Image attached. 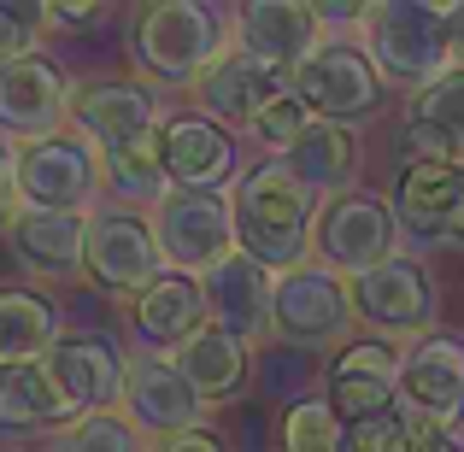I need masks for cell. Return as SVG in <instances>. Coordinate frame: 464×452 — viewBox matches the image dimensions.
<instances>
[{
	"label": "cell",
	"instance_id": "obj_14",
	"mask_svg": "<svg viewBox=\"0 0 464 452\" xmlns=\"http://www.w3.org/2000/svg\"><path fill=\"white\" fill-rule=\"evenodd\" d=\"M288 89H295V77L276 71L271 59L247 53V47H224V53L200 71V82H194L188 94H194V112L212 118V124H224L229 136H236V130H247L253 118Z\"/></svg>",
	"mask_w": 464,
	"mask_h": 452
},
{
	"label": "cell",
	"instance_id": "obj_5",
	"mask_svg": "<svg viewBox=\"0 0 464 452\" xmlns=\"http://www.w3.org/2000/svg\"><path fill=\"white\" fill-rule=\"evenodd\" d=\"M153 236L159 253H165L170 271L182 276H212L224 259H236V206H229V188H170L165 200L153 206Z\"/></svg>",
	"mask_w": 464,
	"mask_h": 452
},
{
	"label": "cell",
	"instance_id": "obj_13",
	"mask_svg": "<svg viewBox=\"0 0 464 452\" xmlns=\"http://www.w3.org/2000/svg\"><path fill=\"white\" fill-rule=\"evenodd\" d=\"M165 253H159V236H153V217L141 212H106L89 217V283L112 300H136L165 276Z\"/></svg>",
	"mask_w": 464,
	"mask_h": 452
},
{
	"label": "cell",
	"instance_id": "obj_1",
	"mask_svg": "<svg viewBox=\"0 0 464 452\" xmlns=\"http://www.w3.org/2000/svg\"><path fill=\"white\" fill-rule=\"evenodd\" d=\"M229 206H236V241L253 264L271 276H288L312 264V217L317 200L295 182L283 159H253L241 177L229 182Z\"/></svg>",
	"mask_w": 464,
	"mask_h": 452
},
{
	"label": "cell",
	"instance_id": "obj_28",
	"mask_svg": "<svg viewBox=\"0 0 464 452\" xmlns=\"http://www.w3.org/2000/svg\"><path fill=\"white\" fill-rule=\"evenodd\" d=\"M101 177H106V200H118V212L153 217V206L170 194V177H165V165H159L153 141H148V148H130V153L101 159Z\"/></svg>",
	"mask_w": 464,
	"mask_h": 452
},
{
	"label": "cell",
	"instance_id": "obj_23",
	"mask_svg": "<svg viewBox=\"0 0 464 452\" xmlns=\"http://www.w3.org/2000/svg\"><path fill=\"white\" fill-rule=\"evenodd\" d=\"M170 364L182 370V382L194 388V399H200L206 411L236 406V399L247 394V382H253V347L241 335H229V329H218V323H206Z\"/></svg>",
	"mask_w": 464,
	"mask_h": 452
},
{
	"label": "cell",
	"instance_id": "obj_7",
	"mask_svg": "<svg viewBox=\"0 0 464 452\" xmlns=\"http://www.w3.org/2000/svg\"><path fill=\"white\" fill-rule=\"evenodd\" d=\"M159 101H165V94L141 77H89L71 94V136H82L101 159L148 148L159 136V124H165V118H159Z\"/></svg>",
	"mask_w": 464,
	"mask_h": 452
},
{
	"label": "cell",
	"instance_id": "obj_20",
	"mask_svg": "<svg viewBox=\"0 0 464 452\" xmlns=\"http://www.w3.org/2000/svg\"><path fill=\"white\" fill-rule=\"evenodd\" d=\"M236 42L295 77L317 47L329 42V24L317 18L312 0H247L236 12Z\"/></svg>",
	"mask_w": 464,
	"mask_h": 452
},
{
	"label": "cell",
	"instance_id": "obj_30",
	"mask_svg": "<svg viewBox=\"0 0 464 452\" xmlns=\"http://www.w3.org/2000/svg\"><path fill=\"white\" fill-rule=\"evenodd\" d=\"M406 118L430 124L435 136H447L464 153V65H447L441 77H430L423 89L406 94Z\"/></svg>",
	"mask_w": 464,
	"mask_h": 452
},
{
	"label": "cell",
	"instance_id": "obj_15",
	"mask_svg": "<svg viewBox=\"0 0 464 452\" xmlns=\"http://www.w3.org/2000/svg\"><path fill=\"white\" fill-rule=\"evenodd\" d=\"M400 359H406L400 341L353 335L324 370V399L335 406V418L364 423V418H376V411H394L400 406Z\"/></svg>",
	"mask_w": 464,
	"mask_h": 452
},
{
	"label": "cell",
	"instance_id": "obj_36",
	"mask_svg": "<svg viewBox=\"0 0 464 452\" xmlns=\"http://www.w3.org/2000/svg\"><path fill=\"white\" fill-rule=\"evenodd\" d=\"M106 6H47V30H94Z\"/></svg>",
	"mask_w": 464,
	"mask_h": 452
},
{
	"label": "cell",
	"instance_id": "obj_38",
	"mask_svg": "<svg viewBox=\"0 0 464 452\" xmlns=\"http://www.w3.org/2000/svg\"><path fill=\"white\" fill-rule=\"evenodd\" d=\"M153 452H229V447L218 441L212 429H188V435H170V441H159Z\"/></svg>",
	"mask_w": 464,
	"mask_h": 452
},
{
	"label": "cell",
	"instance_id": "obj_3",
	"mask_svg": "<svg viewBox=\"0 0 464 452\" xmlns=\"http://www.w3.org/2000/svg\"><path fill=\"white\" fill-rule=\"evenodd\" d=\"M359 47L376 59L388 82L423 89L453 65V42H447V6L430 0H376L359 18Z\"/></svg>",
	"mask_w": 464,
	"mask_h": 452
},
{
	"label": "cell",
	"instance_id": "obj_9",
	"mask_svg": "<svg viewBox=\"0 0 464 452\" xmlns=\"http://www.w3.org/2000/svg\"><path fill=\"white\" fill-rule=\"evenodd\" d=\"M400 411L435 435L464 429V335L430 329V335L406 341V359H400Z\"/></svg>",
	"mask_w": 464,
	"mask_h": 452
},
{
	"label": "cell",
	"instance_id": "obj_37",
	"mask_svg": "<svg viewBox=\"0 0 464 452\" xmlns=\"http://www.w3.org/2000/svg\"><path fill=\"white\" fill-rule=\"evenodd\" d=\"M400 452H464L453 435H435V429H423V423H411L406 429V441H400Z\"/></svg>",
	"mask_w": 464,
	"mask_h": 452
},
{
	"label": "cell",
	"instance_id": "obj_33",
	"mask_svg": "<svg viewBox=\"0 0 464 452\" xmlns=\"http://www.w3.org/2000/svg\"><path fill=\"white\" fill-rule=\"evenodd\" d=\"M312 124H317V118L306 112V101H300V94L288 89V94H276V101L265 106L259 118H253V124H247V136H253V141L265 148V159H283V153L295 148V141L306 136Z\"/></svg>",
	"mask_w": 464,
	"mask_h": 452
},
{
	"label": "cell",
	"instance_id": "obj_31",
	"mask_svg": "<svg viewBox=\"0 0 464 452\" xmlns=\"http://www.w3.org/2000/svg\"><path fill=\"white\" fill-rule=\"evenodd\" d=\"M47 452H153V447L124 411H94V418H77L71 429H59Z\"/></svg>",
	"mask_w": 464,
	"mask_h": 452
},
{
	"label": "cell",
	"instance_id": "obj_21",
	"mask_svg": "<svg viewBox=\"0 0 464 452\" xmlns=\"http://www.w3.org/2000/svg\"><path fill=\"white\" fill-rule=\"evenodd\" d=\"M59 394L77 406V418H94V411H118L124 406V376L130 359L112 347L106 335H65L47 359Z\"/></svg>",
	"mask_w": 464,
	"mask_h": 452
},
{
	"label": "cell",
	"instance_id": "obj_4",
	"mask_svg": "<svg viewBox=\"0 0 464 452\" xmlns=\"http://www.w3.org/2000/svg\"><path fill=\"white\" fill-rule=\"evenodd\" d=\"M400 241H406V229H400L394 206L371 188L335 194L312 217V259L329 264L335 276H347V283L376 271V264H388V259H400Z\"/></svg>",
	"mask_w": 464,
	"mask_h": 452
},
{
	"label": "cell",
	"instance_id": "obj_11",
	"mask_svg": "<svg viewBox=\"0 0 464 452\" xmlns=\"http://www.w3.org/2000/svg\"><path fill=\"white\" fill-rule=\"evenodd\" d=\"M71 94H77V82L47 53L0 65V141L6 148H35V141L65 136L71 130Z\"/></svg>",
	"mask_w": 464,
	"mask_h": 452
},
{
	"label": "cell",
	"instance_id": "obj_32",
	"mask_svg": "<svg viewBox=\"0 0 464 452\" xmlns=\"http://www.w3.org/2000/svg\"><path fill=\"white\" fill-rule=\"evenodd\" d=\"M47 0H0V65L35 59L47 47Z\"/></svg>",
	"mask_w": 464,
	"mask_h": 452
},
{
	"label": "cell",
	"instance_id": "obj_35",
	"mask_svg": "<svg viewBox=\"0 0 464 452\" xmlns=\"http://www.w3.org/2000/svg\"><path fill=\"white\" fill-rule=\"evenodd\" d=\"M18 148H6V141H0V229L12 224V217H18Z\"/></svg>",
	"mask_w": 464,
	"mask_h": 452
},
{
	"label": "cell",
	"instance_id": "obj_16",
	"mask_svg": "<svg viewBox=\"0 0 464 452\" xmlns=\"http://www.w3.org/2000/svg\"><path fill=\"white\" fill-rule=\"evenodd\" d=\"M0 241H6V259L24 276H35V283H77V276H89V217L18 206V217L0 229Z\"/></svg>",
	"mask_w": 464,
	"mask_h": 452
},
{
	"label": "cell",
	"instance_id": "obj_6",
	"mask_svg": "<svg viewBox=\"0 0 464 452\" xmlns=\"http://www.w3.org/2000/svg\"><path fill=\"white\" fill-rule=\"evenodd\" d=\"M353 283L335 276L329 264H300V271L276 276V305H271V335L283 347H306V352H329L353 341Z\"/></svg>",
	"mask_w": 464,
	"mask_h": 452
},
{
	"label": "cell",
	"instance_id": "obj_10",
	"mask_svg": "<svg viewBox=\"0 0 464 452\" xmlns=\"http://www.w3.org/2000/svg\"><path fill=\"white\" fill-rule=\"evenodd\" d=\"M106 194L101 177V153L82 136H53L18 148V200L30 212H71V217H94V200Z\"/></svg>",
	"mask_w": 464,
	"mask_h": 452
},
{
	"label": "cell",
	"instance_id": "obj_39",
	"mask_svg": "<svg viewBox=\"0 0 464 452\" xmlns=\"http://www.w3.org/2000/svg\"><path fill=\"white\" fill-rule=\"evenodd\" d=\"M447 42H453V65H464V0L447 6Z\"/></svg>",
	"mask_w": 464,
	"mask_h": 452
},
{
	"label": "cell",
	"instance_id": "obj_17",
	"mask_svg": "<svg viewBox=\"0 0 464 452\" xmlns=\"http://www.w3.org/2000/svg\"><path fill=\"white\" fill-rule=\"evenodd\" d=\"M153 153H159V165H165L170 188H218L224 194V182L241 177L236 136H229L224 124H212V118H200V112H170L153 136Z\"/></svg>",
	"mask_w": 464,
	"mask_h": 452
},
{
	"label": "cell",
	"instance_id": "obj_26",
	"mask_svg": "<svg viewBox=\"0 0 464 452\" xmlns=\"http://www.w3.org/2000/svg\"><path fill=\"white\" fill-rule=\"evenodd\" d=\"M65 341V312L42 288L6 283L0 288V364H47Z\"/></svg>",
	"mask_w": 464,
	"mask_h": 452
},
{
	"label": "cell",
	"instance_id": "obj_34",
	"mask_svg": "<svg viewBox=\"0 0 464 452\" xmlns=\"http://www.w3.org/2000/svg\"><path fill=\"white\" fill-rule=\"evenodd\" d=\"M411 418L406 411H376V418L364 423H347V435H341V452H400V441H406Z\"/></svg>",
	"mask_w": 464,
	"mask_h": 452
},
{
	"label": "cell",
	"instance_id": "obj_8",
	"mask_svg": "<svg viewBox=\"0 0 464 452\" xmlns=\"http://www.w3.org/2000/svg\"><path fill=\"white\" fill-rule=\"evenodd\" d=\"M295 94L324 124H353V118H371L376 106H382L388 77L359 47V35H329L306 65L295 71Z\"/></svg>",
	"mask_w": 464,
	"mask_h": 452
},
{
	"label": "cell",
	"instance_id": "obj_27",
	"mask_svg": "<svg viewBox=\"0 0 464 452\" xmlns=\"http://www.w3.org/2000/svg\"><path fill=\"white\" fill-rule=\"evenodd\" d=\"M283 165L295 170V182L324 206V200H335V194H347L353 177H359V136H353V124H324V118H317L306 136L283 153Z\"/></svg>",
	"mask_w": 464,
	"mask_h": 452
},
{
	"label": "cell",
	"instance_id": "obj_19",
	"mask_svg": "<svg viewBox=\"0 0 464 452\" xmlns=\"http://www.w3.org/2000/svg\"><path fill=\"white\" fill-rule=\"evenodd\" d=\"M206 323H212V312H206L200 276L165 271L148 294L130 300V335H136V352H153V359H177Z\"/></svg>",
	"mask_w": 464,
	"mask_h": 452
},
{
	"label": "cell",
	"instance_id": "obj_22",
	"mask_svg": "<svg viewBox=\"0 0 464 452\" xmlns=\"http://www.w3.org/2000/svg\"><path fill=\"white\" fill-rule=\"evenodd\" d=\"M200 288H206V312H212L218 329L241 335L247 347H259V341L271 335L276 276L265 271V264H253L247 253H236V259H224L212 276H200Z\"/></svg>",
	"mask_w": 464,
	"mask_h": 452
},
{
	"label": "cell",
	"instance_id": "obj_25",
	"mask_svg": "<svg viewBox=\"0 0 464 452\" xmlns=\"http://www.w3.org/2000/svg\"><path fill=\"white\" fill-rule=\"evenodd\" d=\"M77 423V406L59 394L47 364H0V435H47Z\"/></svg>",
	"mask_w": 464,
	"mask_h": 452
},
{
	"label": "cell",
	"instance_id": "obj_24",
	"mask_svg": "<svg viewBox=\"0 0 464 452\" xmlns=\"http://www.w3.org/2000/svg\"><path fill=\"white\" fill-rule=\"evenodd\" d=\"M459 194H464V165H400L388 206H394L406 236L441 247L447 224H453V212H459Z\"/></svg>",
	"mask_w": 464,
	"mask_h": 452
},
{
	"label": "cell",
	"instance_id": "obj_2",
	"mask_svg": "<svg viewBox=\"0 0 464 452\" xmlns=\"http://www.w3.org/2000/svg\"><path fill=\"white\" fill-rule=\"evenodd\" d=\"M224 53V12L206 0H153L130 18V65L153 89H194Z\"/></svg>",
	"mask_w": 464,
	"mask_h": 452
},
{
	"label": "cell",
	"instance_id": "obj_29",
	"mask_svg": "<svg viewBox=\"0 0 464 452\" xmlns=\"http://www.w3.org/2000/svg\"><path fill=\"white\" fill-rule=\"evenodd\" d=\"M276 435V452H341V435H347V423L335 418V406H329L324 394H300L283 406V418L271 423Z\"/></svg>",
	"mask_w": 464,
	"mask_h": 452
},
{
	"label": "cell",
	"instance_id": "obj_12",
	"mask_svg": "<svg viewBox=\"0 0 464 452\" xmlns=\"http://www.w3.org/2000/svg\"><path fill=\"white\" fill-rule=\"evenodd\" d=\"M435 305H441V288H435L430 264L423 259H388L376 271L353 276V312H359L364 329H376L382 341H418L435 329Z\"/></svg>",
	"mask_w": 464,
	"mask_h": 452
},
{
	"label": "cell",
	"instance_id": "obj_18",
	"mask_svg": "<svg viewBox=\"0 0 464 452\" xmlns=\"http://www.w3.org/2000/svg\"><path fill=\"white\" fill-rule=\"evenodd\" d=\"M118 411H124L141 435H153V441L206 429V406L194 399V388L182 382L177 364H170V359H153V352H136V359H130L124 406H118Z\"/></svg>",
	"mask_w": 464,
	"mask_h": 452
}]
</instances>
